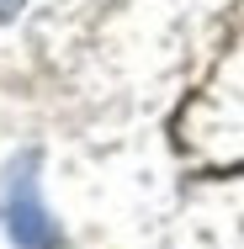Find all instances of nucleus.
<instances>
[{
	"label": "nucleus",
	"instance_id": "f257e3e1",
	"mask_svg": "<svg viewBox=\"0 0 244 249\" xmlns=\"http://www.w3.org/2000/svg\"><path fill=\"white\" fill-rule=\"evenodd\" d=\"M5 233L21 249H58V228L38 196V154H21L5 175Z\"/></svg>",
	"mask_w": 244,
	"mask_h": 249
},
{
	"label": "nucleus",
	"instance_id": "f03ea898",
	"mask_svg": "<svg viewBox=\"0 0 244 249\" xmlns=\"http://www.w3.org/2000/svg\"><path fill=\"white\" fill-rule=\"evenodd\" d=\"M21 5H27V0H0V27H5V21H11V16L21 11Z\"/></svg>",
	"mask_w": 244,
	"mask_h": 249
}]
</instances>
